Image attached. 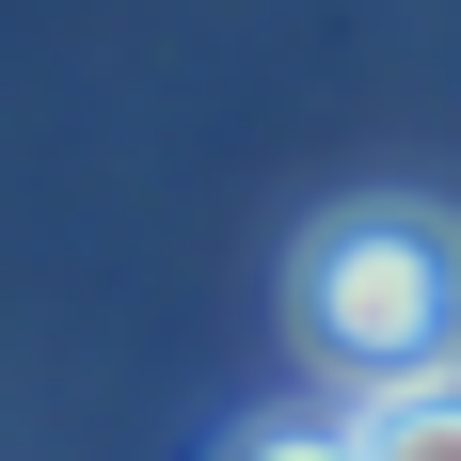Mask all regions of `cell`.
I'll return each mask as SVG.
<instances>
[{
  "instance_id": "7a4b0ae2",
  "label": "cell",
  "mask_w": 461,
  "mask_h": 461,
  "mask_svg": "<svg viewBox=\"0 0 461 461\" xmlns=\"http://www.w3.org/2000/svg\"><path fill=\"white\" fill-rule=\"evenodd\" d=\"M350 461H461V366L446 382H382L350 414Z\"/></svg>"
},
{
  "instance_id": "6da1fadb",
  "label": "cell",
  "mask_w": 461,
  "mask_h": 461,
  "mask_svg": "<svg viewBox=\"0 0 461 461\" xmlns=\"http://www.w3.org/2000/svg\"><path fill=\"white\" fill-rule=\"evenodd\" d=\"M286 319L350 398L382 382H446L461 366V207H414V191H350L303 223L286 255Z\"/></svg>"
},
{
  "instance_id": "3957f363",
  "label": "cell",
  "mask_w": 461,
  "mask_h": 461,
  "mask_svg": "<svg viewBox=\"0 0 461 461\" xmlns=\"http://www.w3.org/2000/svg\"><path fill=\"white\" fill-rule=\"evenodd\" d=\"M239 461H350V429H303V414H271V429H255Z\"/></svg>"
}]
</instances>
